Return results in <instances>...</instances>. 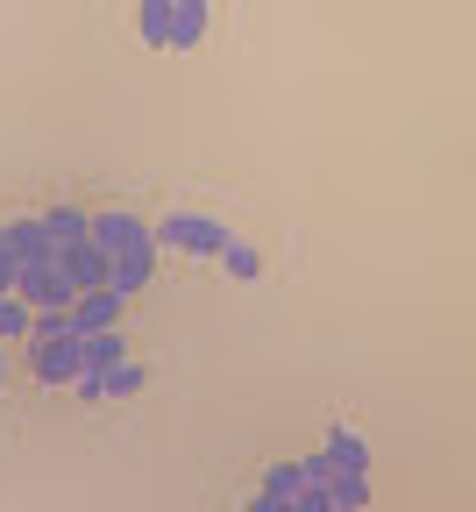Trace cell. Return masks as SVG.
Segmentation results:
<instances>
[{"instance_id": "cell-1", "label": "cell", "mask_w": 476, "mask_h": 512, "mask_svg": "<svg viewBox=\"0 0 476 512\" xmlns=\"http://www.w3.org/2000/svg\"><path fill=\"white\" fill-rule=\"evenodd\" d=\"M29 370H36V384H79V370H86L79 335H29Z\"/></svg>"}, {"instance_id": "cell-2", "label": "cell", "mask_w": 476, "mask_h": 512, "mask_svg": "<svg viewBox=\"0 0 476 512\" xmlns=\"http://www.w3.org/2000/svg\"><path fill=\"white\" fill-rule=\"evenodd\" d=\"M157 242H164V249H185V256H221L235 235H228L214 214H171V221L157 228Z\"/></svg>"}, {"instance_id": "cell-3", "label": "cell", "mask_w": 476, "mask_h": 512, "mask_svg": "<svg viewBox=\"0 0 476 512\" xmlns=\"http://www.w3.org/2000/svg\"><path fill=\"white\" fill-rule=\"evenodd\" d=\"M57 271L72 278V292H100V285H114V256L100 242H72V249H57Z\"/></svg>"}, {"instance_id": "cell-4", "label": "cell", "mask_w": 476, "mask_h": 512, "mask_svg": "<svg viewBox=\"0 0 476 512\" xmlns=\"http://www.w3.org/2000/svg\"><path fill=\"white\" fill-rule=\"evenodd\" d=\"M121 313H128V299H121L114 285L79 292V299H72V335H107V328H121Z\"/></svg>"}, {"instance_id": "cell-5", "label": "cell", "mask_w": 476, "mask_h": 512, "mask_svg": "<svg viewBox=\"0 0 476 512\" xmlns=\"http://www.w3.org/2000/svg\"><path fill=\"white\" fill-rule=\"evenodd\" d=\"M93 242H100L107 256H128V249H143V242H157V235L135 221L128 207H107V214H93Z\"/></svg>"}, {"instance_id": "cell-6", "label": "cell", "mask_w": 476, "mask_h": 512, "mask_svg": "<svg viewBox=\"0 0 476 512\" xmlns=\"http://www.w3.org/2000/svg\"><path fill=\"white\" fill-rule=\"evenodd\" d=\"M22 299H29L36 313H64L79 292H72V278H64L57 264H29V271H22Z\"/></svg>"}, {"instance_id": "cell-7", "label": "cell", "mask_w": 476, "mask_h": 512, "mask_svg": "<svg viewBox=\"0 0 476 512\" xmlns=\"http://www.w3.org/2000/svg\"><path fill=\"white\" fill-rule=\"evenodd\" d=\"M0 242H8L22 264H57V242L43 228V214H22V221H0Z\"/></svg>"}, {"instance_id": "cell-8", "label": "cell", "mask_w": 476, "mask_h": 512, "mask_svg": "<svg viewBox=\"0 0 476 512\" xmlns=\"http://www.w3.org/2000/svg\"><path fill=\"white\" fill-rule=\"evenodd\" d=\"M150 278H157V242L128 249V256H114V292H121V299H135V292H143Z\"/></svg>"}, {"instance_id": "cell-9", "label": "cell", "mask_w": 476, "mask_h": 512, "mask_svg": "<svg viewBox=\"0 0 476 512\" xmlns=\"http://www.w3.org/2000/svg\"><path fill=\"white\" fill-rule=\"evenodd\" d=\"M171 8L178 0H135V36L150 50H171Z\"/></svg>"}, {"instance_id": "cell-10", "label": "cell", "mask_w": 476, "mask_h": 512, "mask_svg": "<svg viewBox=\"0 0 476 512\" xmlns=\"http://www.w3.org/2000/svg\"><path fill=\"white\" fill-rule=\"evenodd\" d=\"M207 43V0H178L171 8V50H199Z\"/></svg>"}, {"instance_id": "cell-11", "label": "cell", "mask_w": 476, "mask_h": 512, "mask_svg": "<svg viewBox=\"0 0 476 512\" xmlns=\"http://www.w3.org/2000/svg\"><path fill=\"white\" fill-rule=\"evenodd\" d=\"M43 228H50V242H57V249L93 242V214H79V207H43Z\"/></svg>"}, {"instance_id": "cell-12", "label": "cell", "mask_w": 476, "mask_h": 512, "mask_svg": "<svg viewBox=\"0 0 476 512\" xmlns=\"http://www.w3.org/2000/svg\"><path fill=\"white\" fill-rule=\"evenodd\" d=\"M327 456H334V470H370V441L356 427H327Z\"/></svg>"}, {"instance_id": "cell-13", "label": "cell", "mask_w": 476, "mask_h": 512, "mask_svg": "<svg viewBox=\"0 0 476 512\" xmlns=\"http://www.w3.org/2000/svg\"><path fill=\"white\" fill-rule=\"evenodd\" d=\"M79 356H86V370H114V363H128L121 328H107V335H79ZM86 370H79V377H86Z\"/></svg>"}, {"instance_id": "cell-14", "label": "cell", "mask_w": 476, "mask_h": 512, "mask_svg": "<svg viewBox=\"0 0 476 512\" xmlns=\"http://www.w3.org/2000/svg\"><path fill=\"white\" fill-rule=\"evenodd\" d=\"M29 335H36V306L22 292H8L0 299V342H29Z\"/></svg>"}, {"instance_id": "cell-15", "label": "cell", "mask_w": 476, "mask_h": 512, "mask_svg": "<svg viewBox=\"0 0 476 512\" xmlns=\"http://www.w3.org/2000/svg\"><path fill=\"white\" fill-rule=\"evenodd\" d=\"M334 505H342V512H363L370 505V470H334Z\"/></svg>"}, {"instance_id": "cell-16", "label": "cell", "mask_w": 476, "mask_h": 512, "mask_svg": "<svg viewBox=\"0 0 476 512\" xmlns=\"http://www.w3.org/2000/svg\"><path fill=\"white\" fill-rule=\"evenodd\" d=\"M100 384H107V399H135V392H143V384H150V370L143 363H114V370H100Z\"/></svg>"}, {"instance_id": "cell-17", "label": "cell", "mask_w": 476, "mask_h": 512, "mask_svg": "<svg viewBox=\"0 0 476 512\" xmlns=\"http://www.w3.org/2000/svg\"><path fill=\"white\" fill-rule=\"evenodd\" d=\"M263 491L299 498V491H306V470H299V463H270V470H263Z\"/></svg>"}, {"instance_id": "cell-18", "label": "cell", "mask_w": 476, "mask_h": 512, "mask_svg": "<svg viewBox=\"0 0 476 512\" xmlns=\"http://www.w3.org/2000/svg\"><path fill=\"white\" fill-rule=\"evenodd\" d=\"M221 264H228V278H242V285H249V278L263 271V256H256L249 242H228V249H221Z\"/></svg>"}, {"instance_id": "cell-19", "label": "cell", "mask_w": 476, "mask_h": 512, "mask_svg": "<svg viewBox=\"0 0 476 512\" xmlns=\"http://www.w3.org/2000/svg\"><path fill=\"white\" fill-rule=\"evenodd\" d=\"M22 271H29V264H22V256H15L8 242H0V299H8V292H22Z\"/></svg>"}, {"instance_id": "cell-20", "label": "cell", "mask_w": 476, "mask_h": 512, "mask_svg": "<svg viewBox=\"0 0 476 512\" xmlns=\"http://www.w3.org/2000/svg\"><path fill=\"white\" fill-rule=\"evenodd\" d=\"M299 470H306V484H334V456H327V441L313 448V456H306Z\"/></svg>"}, {"instance_id": "cell-21", "label": "cell", "mask_w": 476, "mask_h": 512, "mask_svg": "<svg viewBox=\"0 0 476 512\" xmlns=\"http://www.w3.org/2000/svg\"><path fill=\"white\" fill-rule=\"evenodd\" d=\"M292 512H334V491H327V484H306V491L292 498Z\"/></svg>"}, {"instance_id": "cell-22", "label": "cell", "mask_w": 476, "mask_h": 512, "mask_svg": "<svg viewBox=\"0 0 476 512\" xmlns=\"http://www.w3.org/2000/svg\"><path fill=\"white\" fill-rule=\"evenodd\" d=\"M242 512H292V498H278V491H263V484H256V491H249V505H242Z\"/></svg>"}, {"instance_id": "cell-23", "label": "cell", "mask_w": 476, "mask_h": 512, "mask_svg": "<svg viewBox=\"0 0 476 512\" xmlns=\"http://www.w3.org/2000/svg\"><path fill=\"white\" fill-rule=\"evenodd\" d=\"M36 335H72V306H64V313H36Z\"/></svg>"}, {"instance_id": "cell-24", "label": "cell", "mask_w": 476, "mask_h": 512, "mask_svg": "<svg viewBox=\"0 0 476 512\" xmlns=\"http://www.w3.org/2000/svg\"><path fill=\"white\" fill-rule=\"evenodd\" d=\"M100 399H107V384H100V370H86L79 377V406H100Z\"/></svg>"}, {"instance_id": "cell-25", "label": "cell", "mask_w": 476, "mask_h": 512, "mask_svg": "<svg viewBox=\"0 0 476 512\" xmlns=\"http://www.w3.org/2000/svg\"><path fill=\"white\" fill-rule=\"evenodd\" d=\"M0 384H8V342H0Z\"/></svg>"}, {"instance_id": "cell-26", "label": "cell", "mask_w": 476, "mask_h": 512, "mask_svg": "<svg viewBox=\"0 0 476 512\" xmlns=\"http://www.w3.org/2000/svg\"><path fill=\"white\" fill-rule=\"evenodd\" d=\"M334 512H342V505H334Z\"/></svg>"}]
</instances>
